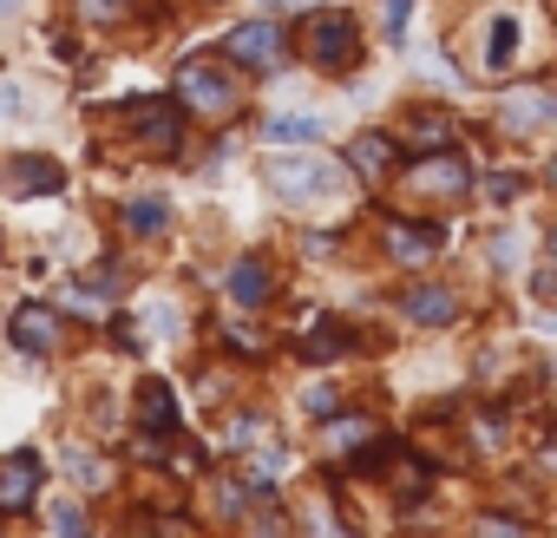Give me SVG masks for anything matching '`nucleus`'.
I'll list each match as a JSON object with an SVG mask.
<instances>
[{
  "label": "nucleus",
  "mask_w": 557,
  "mask_h": 538,
  "mask_svg": "<svg viewBox=\"0 0 557 538\" xmlns=\"http://www.w3.org/2000/svg\"><path fill=\"white\" fill-rule=\"evenodd\" d=\"M14 8H21V0H0V14H14Z\"/></svg>",
  "instance_id": "obj_35"
},
{
  "label": "nucleus",
  "mask_w": 557,
  "mask_h": 538,
  "mask_svg": "<svg viewBox=\"0 0 557 538\" xmlns=\"http://www.w3.org/2000/svg\"><path fill=\"white\" fill-rule=\"evenodd\" d=\"M387 249H394L400 262H413V269H420V262L440 249V230H426V223H394V230H387Z\"/></svg>",
  "instance_id": "obj_15"
},
{
  "label": "nucleus",
  "mask_w": 557,
  "mask_h": 538,
  "mask_svg": "<svg viewBox=\"0 0 557 538\" xmlns=\"http://www.w3.org/2000/svg\"><path fill=\"white\" fill-rule=\"evenodd\" d=\"M394 158H400V145H394L387 132H361V138L348 145V164H355L361 178H387V171H394Z\"/></svg>",
  "instance_id": "obj_13"
},
{
  "label": "nucleus",
  "mask_w": 557,
  "mask_h": 538,
  "mask_svg": "<svg viewBox=\"0 0 557 538\" xmlns=\"http://www.w3.org/2000/svg\"><path fill=\"white\" fill-rule=\"evenodd\" d=\"M544 184H550V191H557V151H550V158H544Z\"/></svg>",
  "instance_id": "obj_33"
},
{
  "label": "nucleus",
  "mask_w": 557,
  "mask_h": 538,
  "mask_svg": "<svg viewBox=\"0 0 557 538\" xmlns=\"http://www.w3.org/2000/svg\"><path fill=\"white\" fill-rule=\"evenodd\" d=\"M269 184H275V197H296V204L335 197L342 191V164H329V158H275L269 164Z\"/></svg>",
  "instance_id": "obj_3"
},
{
  "label": "nucleus",
  "mask_w": 557,
  "mask_h": 538,
  "mask_svg": "<svg viewBox=\"0 0 557 538\" xmlns=\"http://www.w3.org/2000/svg\"><path fill=\"white\" fill-rule=\"evenodd\" d=\"M125 8H132V0H86V14H92V21H119Z\"/></svg>",
  "instance_id": "obj_30"
},
{
  "label": "nucleus",
  "mask_w": 557,
  "mask_h": 538,
  "mask_svg": "<svg viewBox=\"0 0 557 538\" xmlns=\"http://www.w3.org/2000/svg\"><path fill=\"white\" fill-rule=\"evenodd\" d=\"M394 479H400V492H407V499H420V492H426V460H413V453H400V466H394Z\"/></svg>",
  "instance_id": "obj_23"
},
{
  "label": "nucleus",
  "mask_w": 557,
  "mask_h": 538,
  "mask_svg": "<svg viewBox=\"0 0 557 538\" xmlns=\"http://www.w3.org/2000/svg\"><path fill=\"white\" fill-rule=\"evenodd\" d=\"M34 492H40V460H34V453L0 460V512H27Z\"/></svg>",
  "instance_id": "obj_11"
},
{
  "label": "nucleus",
  "mask_w": 557,
  "mask_h": 538,
  "mask_svg": "<svg viewBox=\"0 0 557 538\" xmlns=\"http://www.w3.org/2000/svg\"><path fill=\"white\" fill-rule=\"evenodd\" d=\"M132 132H138L145 151H177V138H184L177 99H138V106H132Z\"/></svg>",
  "instance_id": "obj_5"
},
{
  "label": "nucleus",
  "mask_w": 557,
  "mask_h": 538,
  "mask_svg": "<svg viewBox=\"0 0 557 538\" xmlns=\"http://www.w3.org/2000/svg\"><path fill=\"white\" fill-rule=\"evenodd\" d=\"M302 47H309V60H315L322 73H342V66H355L361 34H355L348 8H315V14L302 21Z\"/></svg>",
  "instance_id": "obj_1"
},
{
  "label": "nucleus",
  "mask_w": 557,
  "mask_h": 538,
  "mask_svg": "<svg viewBox=\"0 0 557 538\" xmlns=\"http://www.w3.org/2000/svg\"><path fill=\"white\" fill-rule=\"evenodd\" d=\"M400 316L420 322V329H446V322L459 316V303H453V290H440V283H413V290H400Z\"/></svg>",
  "instance_id": "obj_10"
},
{
  "label": "nucleus",
  "mask_w": 557,
  "mask_h": 538,
  "mask_svg": "<svg viewBox=\"0 0 557 538\" xmlns=\"http://www.w3.org/2000/svg\"><path fill=\"white\" fill-rule=\"evenodd\" d=\"M164 223H171V210H164L158 197H138V204L125 210V230H132V236H158Z\"/></svg>",
  "instance_id": "obj_20"
},
{
  "label": "nucleus",
  "mask_w": 557,
  "mask_h": 538,
  "mask_svg": "<svg viewBox=\"0 0 557 538\" xmlns=\"http://www.w3.org/2000/svg\"><path fill=\"white\" fill-rule=\"evenodd\" d=\"M511 53H518V21H511V14H498V21L485 27V66H498V73H505V66H511Z\"/></svg>",
  "instance_id": "obj_19"
},
{
  "label": "nucleus",
  "mask_w": 557,
  "mask_h": 538,
  "mask_svg": "<svg viewBox=\"0 0 557 538\" xmlns=\"http://www.w3.org/2000/svg\"><path fill=\"white\" fill-rule=\"evenodd\" d=\"M466 184H472V171H466L459 151H426V158L407 171V191H426V197H459Z\"/></svg>",
  "instance_id": "obj_6"
},
{
  "label": "nucleus",
  "mask_w": 557,
  "mask_h": 538,
  "mask_svg": "<svg viewBox=\"0 0 557 538\" xmlns=\"http://www.w3.org/2000/svg\"><path fill=\"white\" fill-rule=\"evenodd\" d=\"M21 106H27V93H21V86H14V80H0V119H14V112H21Z\"/></svg>",
  "instance_id": "obj_29"
},
{
  "label": "nucleus",
  "mask_w": 557,
  "mask_h": 538,
  "mask_svg": "<svg viewBox=\"0 0 557 538\" xmlns=\"http://www.w3.org/2000/svg\"><path fill=\"white\" fill-rule=\"evenodd\" d=\"M407 138H413V145H426V151H433V145H446V119H440V112H420V119H413V125H407Z\"/></svg>",
  "instance_id": "obj_22"
},
{
  "label": "nucleus",
  "mask_w": 557,
  "mask_h": 538,
  "mask_svg": "<svg viewBox=\"0 0 557 538\" xmlns=\"http://www.w3.org/2000/svg\"><path fill=\"white\" fill-rule=\"evenodd\" d=\"M177 106H184L190 119H210V125H216V119L236 112V86L197 53V60H184V73H177Z\"/></svg>",
  "instance_id": "obj_2"
},
{
  "label": "nucleus",
  "mask_w": 557,
  "mask_h": 538,
  "mask_svg": "<svg viewBox=\"0 0 557 538\" xmlns=\"http://www.w3.org/2000/svg\"><path fill=\"white\" fill-rule=\"evenodd\" d=\"M223 335H230V349H249V355H262V335H256V329H236V322H230Z\"/></svg>",
  "instance_id": "obj_31"
},
{
  "label": "nucleus",
  "mask_w": 557,
  "mask_h": 538,
  "mask_svg": "<svg viewBox=\"0 0 557 538\" xmlns=\"http://www.w3.org/2000/svg\"><path fill=\"white\" fill-rule=\"evenodd\" d=\"M184 531H190L184 518H164V525H158V538H184Z\"/></svg>",
  "instance_id": "obj_32"
},
{
  "label": "nucleus",
  "mask_w": 557,
  "mask_h": 538,
  "mask_svg": "<svg viewBox=\"0 0 557 538\" xmlns=\"http://www.w3.org/2000/svg\"><path fill=\"white\" fill-rule=\"evenodd\" d=\"M283 53H289V40H283V27H275V21H243L230 34V60H243L249 73H275V66H283Z\"/></svg>",
  "instance_id": "obj_4"
},
{
  "label": "nucleus",
  "mask_w": 557,
  "mask_h": 538,
  "mask_svg": "<svg viewBox=\"0 0 557 538\" xmlns=\"http://www.w3.org/2000/svg\"><path fill=\"white\" fill-rule=\"evenodd\" d=\"M518 191H524V178H511V171H498V178H485V197H492V204H511Z\"/></svg>",
  "instance_id": "obj_27"
},
{
  "label": "nucleus",
  "mask_w": 557,
  "mask_h": 538,
  "mask_svg": "<svg viewBox=\"0 0 557 538\" xmlns=\"http://www.w3.org/2000/svg\"><path fill=\"white\" fill-rule=\"evenodd\" d=\"M407 21H413V0H387V14H381L387 40H407Z\"/></svg>",
  "instance_id": "obj_26"
},
{
  "label": "nucleus",
  "mask_w": 557,
  "mask_h": 538,
  "mask_svg": "<svg viewBox=\"0 0 557 538\" xmlns=\"http://www.w3.org/2000/svg\"><path fill=\"white\" fill-rule=\"evenodd\" d=\"M0 184H8L14 197H53V191H66V171L53 158H14L8 171H0Z\"/></svg>",
  "instance_id": "obj_9"
},
{
  "label": "nucleus",
  "mask_w": 557,
  "mask_h": 538,
  "mask_svg": "<svg viewBox=\"0 0 557 538\" xmlns=\"http://www.w3.org/2000/svg\"><path fill=\"white\" fill-rule=\"evenodd\" d=\"M112 342H119V349H125V355H138V349H145V335H138V329H132V322H125V316H119V322H112Z\"/></svg>",
  "instance_id": "obj_28"
},
{
  "label": "nucleus",
  "mask_w": 557,
  "mask_h": 538,
  "mask_svg": "<svg viewBox=\"0 0 557 538\" xmlns=\"http://www.w3.org/2000/svg\"><path fill=\"white\" fill-rule=\"evenodd\" d=\"M47 518H53V538H86V531H92V525H86V512H79V505H53V512H47Z\"/></svg>",
  "instance_id": "obj_24"
},
{
  "label": "nucleus",
  "mask_w": 557,
  "mask_h": 538,
  "mask_svg": "<svg viewBox=\"0 0 557 538\" xmlns=\"http://www.w3.org/2000/svg\"><path fill=\"white\" fill-rule=\"evenodd\" d=\"M381 433H374V420H361V414H342L335 427H329V453H368Z\"/></svg>",
  "instance_id": "obj_18"
},
{
  "label": "nucleus",
  "mask_w": 557,
  "mask_h": 538,
  "mask_svg": "<svg viewBox=\"0 0 557 538\" xmlns=\"http://www.w3.org/2000/svg\"><path fill=\"white\" fill-rule=\"evenodd\" d=\"M66 473H73V486H86V492H99V486H106V460H99V453H86V447H66Z\"/></svg>",
  "instance_id": "obj_21"
},
{
  "label": "nucleus",
  "mask_w": 557,
  "mask_h": 538,
  "mask_svg": "<svg viewBox=\"0 0 557 538\" xmlns=\"http://www.w3.org/2000/svg\"><path fill=\"white\" fill-rule=\"evenodd\" d=\"M348 349V322H335V316H322L309 335H302V362H335Z\"/></svg>",
  "instance_id": "obj_17"
},
{
  "label": "nucleus",
  "mask_w": 557,
  "mask_h": 538,
  "mask_svg": "<svg viewBox=\"0 0 557 538\" xmlns=\"http://www.w3.org/2000/svg\"><path fill=\"white\" fill-rule=\"evenodd\" d=\"M544 256H550V269H557V230H550V236H544Z\"/></svg>",
  "instance_id": "obj_34"
},
{
  "label": "nucleus",
  "mask_w": 557,
  "mask_h": 538,
  "mask_svg": "<svg viewBox=\"0 0 557 538\" xmlns=\"http://www.w3.org/2000/svg\"><path fill=\"white\" fill-rule=\"evenodd\" d=\"M230 296H236L243 309H256V303L269 296V262H262V256H243V262L230 269Z\"/></svg>",
  "instance_id": "obj_16"
},
{
  "label": "nucleus",
  "mask_w": 557,
  "mask_h": 538,
  "mask_svg": "<svg viewBox=\"0 0 557 538\" xmlns=\"http://www.w3.org/2000/svg\"><path fill=\"white\" fill-rule=\"evenodd\" d=\"M138 427L151 440H171L177 433V394H171V381H158V375L138 381Z\"/></svg>",
  "instance_id": "obj_8"
},
{
  "label": "nucleus",
  "mask_w": 557,
  "mask_h": 538,
  "mask_svg": "<svg viewBox=\"0 0 557 538\" xmlns=\"http://www.w3.org/2000/svg\"><path fill=\"white\" fill-rule=\"evenodd\" d=\"M262 132H269V145H315L329 132V119L322 112H275Z\"/></svg>",
  "instance_id": "obj_14"
},
{
  "label": "nucleus",
  "mask_w": 557,
  "mask_h": 538,
  "mask_svg": "<svg viewBox=\"0 0 557 538\" xmlns=\"http://www.w3.org/2000/svg\"><path fill=\"white\" fill-rule=\"evenodd\" d=\"M8 335H14V349H21V355H53V349H60V316H53V309H40V303H27V309H14Z\"/></svg>",
  "instance_id": "obj_7"
},
{
  "label": "nucleus",
  "mask_w": 557,
  "mask_h": 538,
  "mask_svg": "<svg viewBox=\"0 0 557 538\" xmlns=\"http://www.w3.org/2000/svg\"><path fill=\"white\" fill-rule=\"evenodd\" d=\"M550 119H557V99L550 93H505V106H498V125L505 132H537Z\"/></svg>",
  "instance_id": "obj_12"
},
{
  "label": "nucleus",
  "mask_w": 557,
  "mask_h": 538,
  "mask_svg": "<svg viewBox=\"0 0 557 538\" xmlns=\"http://www.w3.org/2000/svg\"><path fill=\"white\" fill-rule=\"evenodd\" d=\"M472 538H531V531H524L518 518H498V512H485V518L472 525Z\"/></svg>",
  "instance_id": "obj_25"
}]
</instances>
